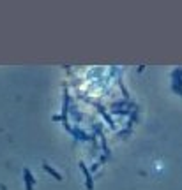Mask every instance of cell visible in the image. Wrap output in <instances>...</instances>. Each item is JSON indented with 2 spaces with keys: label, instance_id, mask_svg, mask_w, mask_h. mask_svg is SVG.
<instances>
[{
  "label": "cell",
  "instance_id": "obj_1",
  "mask_svg": "<svg viewBox=\"0 0 182 190\" xmlns=\"http://www.w3.org/2000/svg\"><path fill=\"white\" fill-rule=\"evenodd\" d=\"M80 169L83 171V174H85V180H87V188H89V190H92V188H94V181H92V176H90L89 169L85 167V164H83V162H80Z\"/></svg>",
  "mask_w": 182,
  "mask_h": 190
},
{
  "label": "cell",
  "instance_id": "obj_2",
  "mask_svg": "<svg viewBox=\"0 0 182 190\" xmlns=\"http://www.w3.org/2000/svg\"><path fill=\"white\" fill-rule=\"evenodd\" d=\"M23 176H25V185H27V190H32V185H34V176L30 173V169H23Z\"/></svg>",
  "mask_w": 182,
  "mask_h": 190
},
{
  "label": "cell",
  "instance_id": "obj_3",
  "mask_svg": "<svg viewBox=\"0 0 182 190\" xmlns=\"http://www.w3.org/2000/svg\"><path fill=\"white\" fill-rule=\"evenodd\" d=\"M43 169L46 171V173H49V174L53 176L55 180H59V181H62V174H60L59 171H55L51 166H48V164H43Z\"/></svg>",
  "mask_w": 182,
  "mask_h": 190
}]
</instances>
